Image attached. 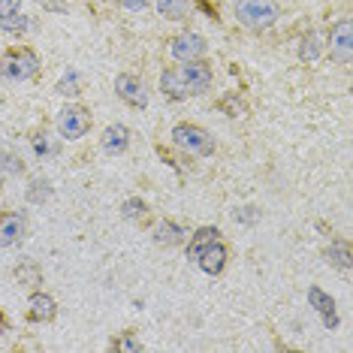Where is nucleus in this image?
<instances>
[{
  "label": "nucleus",
  "mask_w": 353,
  "mask_h": 353,
  "mask_svg": "<svg viewBox=\"0 0 353 353\" xmlns=\"http://www.w3.org/2000/svg\"><path fill=\"white\" fill-rule=\"evenodd\" d=\"M212 67L199 58V61H181V67H170L160 73V91L170 100H188L199 97L212 88Z\"/></svg>",
  "instance_id": "nucleus-1"
},
{
  "label": "nucleus",
  "mask_w": 353,
  "mask_h": 353,
  "mask_svg": "<svg viewBox=\"0 0 353 353\" xmlns=\"http://www.w3.org/2000/svg\"><path fill=\"white\" fill-rule=\"evenodd\" d=\"M236 19L248 30H269L281 19V3L278 0H236Z\"/></svg>",
  "instance_id": "nucleus-2"
},
{
  "label": "nucleus",
  "mask_w": 353,
  "mask_h": 353,
  "mask_svg": "<svg viewBox=\"0 0 353 353\" xmlns=\"http://www.w3.org/2000/svg\"><path fill=\"white\" fill-rule=\"evenodd\" d=\"M39 73V58L37 52L30 49H10L0 58V76L6 79V82H28V79H34Z\"/></svg>",
  "instance_id": "nucleus-3"
},
{
  "label": "nucleus",
  "mask_w": 353,
  "mask_h": 353,
  "mask_svg": "<svg viewBox=\"0 0 353 353\" xmlns=\"http://www.w3.org/2000/svg\"><path fill=\"white\" fill-rule=\"evenodd\" d=\"M172 142L181 151H188V154H196V157L214 154L212 133L203 130V127H196V124H179V127H172Z\"/></svg>",
  "instance_id": "nucleus-4"
},
{
  "label": "nucleus",
  "mask_w": 353,
  "mask_h": 353,
  "mask_svg": "<svg viewBox=\"0 0 353 353\" xmlns=\"http://www.w3.org/2000/svg\"><path fill=\"white\" fill-rule=\"evenodd\" d=\"M91 130V115L82 106H63L58 112V133L63 139H82Z\"/></svg>",
  "instance_id": "nucleus-5"
},
{
  "label": "nucleus",
  "mask_w": 353,
  "mask_h": 353,
  "mask_svg": "<svg viewBox=\"0 0 353 353\" xmlns=\"http://www.w3.org/2000/svg\"><path fill=\"white\" fill-rule=\"evenodd\" d=\"M329 54L335 63L350 67L353 63V37H350V19H341L329 34Z\"/></svg>",
  "instance_id": "nucleus-6"
},
{
  "label": "nucleus",
  "mask_w": 353,
  "mask_h": 353,
  "mask_svg": "<svg viewBox=\"0 0 353 353\" xmlns=\"http://www.w3.org/2000/svg\"><path fill=\"white\" fill-rule=\"evenodd\" d=\"M115 94L127 103V106H136V109L148 106V91H145V85H142V79L133 76V73H121V76L115 79Z\"/></svg>",
  "instance_id": "nucleus-7"
},
{
  "label": "nucleus",
  "mask_w": 353,
  "mask_h": 353,
  "mask_svg": "<svg viewBox=\"0 0 353 353\" xmlns=\"http://www.w3.org/2000/svg\"><path fill=\"white\" fill-rule=\"evenodd\" d=\"M208 52V46H205V39L199 37V34H179L170 43V54L175 61H199L203 54Z\"/></svg>",
  "instance_id": "nucleus-8"
},
{
  "label": "nucleus",
  "mask_w": 353,
  "mask_h": 353,
  "mask_svg": "<svg viewBox=\"0 0 353 353\" xmlns=\"http://www.w3.org/2000/svg\"><path fill=\"white\" fill-rule=\"evenodd\" d=\"M196 266L203 269L205 275H221L223 266H227V248L221 245V239H218V242H212L203 254L196 256Z\"/></svg>",
  "instance_id": "nucleus-9"
},
{
  "label": "nucleus",
  "mask_w": 353,
  "mask_h": 353,
  "mask_svg": "<svg viewBox=\"0 0 353 353\" xmlns=\"http://www.w3.org/2000/svg\"><path fill=\"white\" fill-rule=\"evenodd\" d=\"M25 236V218L15 212L0 214V248H12L19 245V239Z\"/></svg>",
  "instance_id": "nucleus-10"
},
{
  "label": "nucleus",
  "mask_w": 353,
  "mask_h": 353,
  "mask_svg": "<svg viewBox=\"0 0 353 353\" xmlns=\"http://www.w3.org/2000/svg\"><path fill=\"white\" fill-rule=\"evenodd\" d=\"M54 314H58V305H54V299L49 293H34L28 302V317L34 320V323H49V320H54Z\"/></svg>",
  "instance_id": "nucleus-11"
},
{
  "label": "nucleus",
  "mask_w": 353,
  "mask_h": 353,
  "mask_svg": "<svg viewBox=\"0 0 353 353\" xmlns=\"http://www.w3.org/2000/svg\"><path fill=\"white\" fill-rule=\"evenodd\" d=\"M100 145L106 154H121V151H127V145H130V133H127L124 124H112L103 130Z\"/></svg>",
  "instance_id": "nucleus-12"
},
{
  "label": "nucleus",
  "mask_w": 353,
  "mask_h": 353,
  "mask_svg": "<svg viewBox=\"0 0 353 353\" xmlns=\"http://www.w3.org/2000/svg\"><path fill=\"white\" fill-rule=\"evenodd\" d=\"M154 3H157V12L170 21H184L196 10L194 0H154Z\"/></svg>",
  "instance_id": "nucleus-13"
},
{
  "label": "nucleus",
  "mask_w": 353,
  "mask_h": 353,
  "mask_svg": "<svg viewBox=\"0 0 353 353\" xmlns=\"http://www.w3.org/2000/svg\"><path fill=\"white\" fill-rule=\"evenodd\" d=\"M151 236H154V242H157V245L172 248V245H181V242H184V236H188V230L179 227V223H175V221H160V223H154V230H151Z\"/></svg>",
  "instance_id": "nucleus-14"
},
{
  "label": "nucleus",
  "mask_w": 353,
  "mask_h": 353,
  "mask_svg": "<svg viewBox=\"0 0 353 353\" xmlns=\"http://www.w3.org/2000/svg\"><path fill=\"white\" fill-rule=\"evenodd\" d=\"M308 302L314 305V308L323 314V323L332 329V326H339V314H335V302H332V296H326L320 287H308Z\"/></svg>",
  "instance_id": "nucleus-15"
},
{
  "label": "nucleus",
  "mask_w": 353,
  "mask_h": 353,
  "mask_svg": "<svg viewBox=\"0 0 353 353\" xmlns=\"http://www.w3.org/2000/svg\"><path fill=\"white\" fill-rule=\"evenodd\" d=\"M221 239V230L218 227H199L194 236H190V245H188V260H194L196 263V256L205 251L212 242H218Z\"/></svg>",
  "instance_id": "nucleus-16"
},
{
  "label": "nucleus",
  "mask_w": 353,
  "mask_h": 353,
  "mask_svg": "<svg viewBox=\"0 0 353 353\" xmlns=\"http://www.w3.org/2000/svg\"><path fill=\"white\" fill-rule=\"evenodd\" d=\"M320 52H323V43H320V37L311 30V34L302 37V46H299V58L302 61H317Z\"/></svg>",
  "instance_id": "nucleus-17"
},
{
  "label": "nucleus",
  "mask_w": 353,
  "mask_h": 353,
  "mask_svg": "<svg viewBox=\"0 0 353 353\" xmlns=\"http://www.w3.org/2000/svg\"><path fill=\"white\" fill-rule=\"evenodd\" d=\"M326 256H329V263H332L335 269H341V272L350 269V248L344 242H332V248L326 251Z\"/></svg>",
  "instance_id": "nucleus-18"
},
{
  "label": "nucleus",
  "mask_w": 353,
  "mask_h": 353,
  "mask_svg": "<svg viewBox=\"0 0 353 353\" xmlns=\"http://www.w3.org/2000/svg\"><path fill=\"white\" fill-rule=\"evenodd\" d=\"M52 196V188H49V181H46V179H34V181H30V190H28V199H30V203H43V199H49Z\"/></svg>",
  "instance_id": "nucleus-19"
},
{
  "label": "nucleus",
  "mask_w": 353,
  "mask_h": 353,
  "mask_svg": "<svg viewBox=\"0 0 353 353\" xmlns=\"http://www.w3.org/2000/svg\"><path fill=\"white\" fill-rule=\"evenodd\" d=\"M121 212H124L127 221H142L148 214V205L142 203V199H127V203L121 205Z\"/></svg>",
  "instance_id": "nucleus-20"
},
{
  "label": "nucleus",
  "mask_w": 353,
  "mask_h": 353,
  "mask_svg": "<svg viewBox=\"0 0 353 353\" xmlns=\"http://www.w3.org/2000/svg\"><path fill=\"white\" fill-rule=\"evenodd\" d=\"M54 91L63 94V97H76V94H79V73H76V70H70V73L58 82V88H54Z\"/></svg>",
  "instance_id": "nucleus-21"
},
{
  "label": "nucleus",
  "mask_w": 353,
  "mask_h": 353,
  "mask_svg": "<svg viewBox=\"0 0 353 353\" xmlns=\"http://www.w3.org/2000/svg\"><path fill=\"white\" fill-rule=\"evenodd\" d=\"M0 170L19 175L21 170H25V163H21V157H15L12 151H0Z\"/></svg>",
  "instance_id": "nucleus-22"
},
{
  "label": "nucleus",
  "mask_w": 353,
  "mask_h": 353,
  "mask_svg": "<svg viewBox=\"0 0 353 353\" xmlns=\"http://www.w3.org/2000/svg\"><path fill=\"white\" fill-rule=\"evenodd\" d=\"M0 28L10 30V34H25V30L30 28V21L25 19V15H12V19H3V21H0Z\"/></svg>",
  "instance_id": "nucleus-23"
},
{
  "label": "nucleus",
  "mask_w": 353,
  "mask_h": 353,
  "mask_svg": "<svg viewBox=\"0 0 353 353\" xmlns=\"http://www.w3.org/2000/svg\"><path fill=\"white\" fill-rule=\"evenodd\" d=\"M19 10H21V0H0V21L19 15Z\"/></svg>",
  "instance_id": "nucleus-24"
},
{
  "label": "nucleus",
  "mask_w": 353,
  "mask_h": 353,
  "mask_svg": "<svg viewBox=\"0 0 353 353\" xmlns=\"http://www.w3.org/2000/svg\"><path fill=\"white\" fill-rule=\"evenodd\" d=\"M34 151H37V154L39 157H46V154H54V145H52V142H49V136H37V139H34Z\"/></svg>",
  "instance_id": "nucleus-25"
},
{
  "label": "nucleus",
  "mask_w": 353,
  "mask_h": 353,
  "mask_svg": "<svg viewBox=\"0 0 353 353\" xmlns=\"http://www.w3.org/2000/svg\"><path fill=\"white\" fill-rule=\"evenodd\" d=\"M121 3H124V10H130V12H142V10H148L151 0H121Z\"/></svg>",
  "instance_id": "nucleus-26"
},
{
  "label": "nucleus",
  "mask_w": 353,
  "mask_h": 353,
  "mask_svg": "<svg viewBox=\"0 0 353 353\" xmlns=\"http://www.w3.org/2000/svg\"><path fill=\"white\" fill-rule=\"evenodd\" d=\"M112 347H118V350H139L142 344L139 341H133V339H121V341H115Z\"/></svg>",
  "instance_id": "nucleus-27"
},
{
  "label": "nucleus",
  "mask_w": 353,
  "mask_h": 353,
  "mask_svg": "<svg viewBox=\"0 0 353 353\" xmlns=\"http://www.w3.org/2000/svg\"><path fill=\"white\" fill-rule=\"evenodd\" d=\"M3 332H6V320L0 317V335H3Z\"/></svg>",
  "instance_id": "nucleus-28"
},
{
  "label": "nucleus",
  "mask_w": 353,
  "mask_h": 353,
  "mask_svg": "<svg viewBox=\"0 0 353 353\" xmlns=\"http://www.w3.org/2000/svg\"><path fill=\"white\" fill-rule=\"evenodd\" d=\"M0 188H3V170H0Z\"/></svg>",
  "instance_id": "nucleus-29"
}]
</instances>
